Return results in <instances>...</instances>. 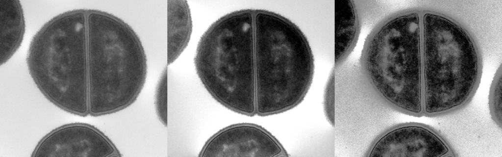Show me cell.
Here are the masks:
<instances>
[{"label":"cell","mask_w":502,"mask_h":157,"mask_svg":"<svg viewBox=\"0 0 502 157\" xmlns=\"http://www.w3.org/2000/svg\"><path fill=\"white\" fill-rule=\"evenodd\" d=\"M502 69L500 65L495 74L490 88L489 107L493 121L501 129L502 127Z\"/></svg>","instance_id":"4fadbf2b"},{"label":"cell","mask_w":502,"mask_h":157,"mask_svg":"<svg viewBox=\"0 0 502 157\" xmlns=\"http://www.w3.org/2000/svg\"><path fill=\"white\" fill-rule=\"evenodd\" d=\"M113 142L95 127L73 123L53 129L38 142L33 157H121Z\"/></svg>","instance_id":"ba28073f"},{"label":"cell","mask_w":502,"mask_h":157,"mask_svg":"<svg viewBox=\"0 0 502 157\" xmlns=\"http://www.w3.org/2000/svg\"><path fill=\"white\" fill-rule=\"evenodd\" d=\"M334 77L335 71L331 72L324 92V108L325 114L328 123L335 125L334 117Z\"/></svg>","instance_id":"9a60e30c"},{"label":"cell","mask_w":502,"mask_h":157,"mask_svg":"<svg viewBox=\"0 0 502 157\" xmlns=\"http://www.w3.org/2000/svg\"><path fill=\"white\" fill-rule=\"evenodd\" d=\"M89 115L115 113L132 105L145 84L147 58L132 27L119 17L86 9Z\"/></svg>","instance_id":"3957f363"},{"label":"cell","mask_w":502,"mask_h":157,"mask_svg":"<svg viewBox=\"0 0 502 157\" xmlns=\"http://www.w3.org/2000/svg\"><path fill=\"white\" fill-rule=\"evenodd\" d=\"M422 12L407 8L379 21L367 37L360 65L363 80L383 105L423 116Z\"/></svg>","instance_id":"6da1fadb"},{"label":"cell","mask_w":502,"mask_h":157,"mask_svg":"<svg viewBox=\"0 0 502 157\" xmlns=\"http://www.w3.org/2000/svg\"><path fill=\"white\" fill-rule=\"evenodd\" d=\"M254 9L230 12L201 36L194 59L197 74L210 95L238 114L256 115Z\"/></svg>","instance_id":"8992f818"},{"label":"cell","mask_w":502,"mask_h":157,"mask_svg":"<svg viewBox=\"0 0 502 157\" xmlns=\"http://www.w3.org/2000/svg\"><path fill=\"white\" fill-rule=\"evenodd\" d=\"M256 115L283 113L300 104L312 84L314 58L309 42L293 22L254 9Z\"/></svg>","instance_id":"277c9868"},{"label":"cell","mask_w":502,"mask_h":157,"mask_svg":"<svg viewBox=\"0 0 502 157\" xmlns=\"http://www.w3.org/2000/svg\"><path fill=\"white\" fill-rule=\"evenodd\" d=\"M167 67L162 72L157 83L154 94V107L157 117L167 126Z\"/></svg>","instance_id":"5bb4252c"},{"label":"cell","mask_w":502,"mask_h":157,"mask_svg":"<svg viewBox=\"0 0 502 157\" xmlns=\"http://www.w3.org/2000/svg\"><path fill=\"white\" fill-rule=\"evenodd\" d=\"M289 155L279 141L261 126L238 123L226 127L211 136L199 157H275Z\"/></svg>","instance_id":"9c48e42d"},{"label":"cell","mask_w":502,"mask_h":157,"mask_svg":"<svg viewBox=\"0 0 502 157\" xmlns=\"http://www.w3.org/2000/svg\"><path fill=\"white\" fill-rule=\"evenodd\" d=\"M26 64L50 103L74 115H89L86 9L64 12L45 23L32 38Z\"/></svg>","instance_id":"5b68a950"},{"label":"cell","mask_w":502,"mask_h":157,"mask_svg":"<svg viewBox=\"0 0 502 157\" xmlns=\"http://www.w3.org/2000/svg\"><path fill=\"white\" fill-rule=\"evenodd\" d=\"M193 31L189 4L184 0L167 1V65L173 64L187 48Z\"/></svg>","instance_id":"8fae6325"},{"label":"cell","mask_w":502,"mask_h":157,"mask_svg":"<svg viewBox=\"0 0 502 157\" xmlns=\"http://www.w3.org/2000/svg\"><path fill=\"white\" fill-rule=\"evenodd\" d=\"M361 19L355 2L335 1V67L340 66L353 51L359 38Z\"/></svg>","instance_id":"30bf717a"},{"label":"cell","mask_w":502,"mask_h":157,"mask_svg":"<svg viewBox=\"0 0 502 157\" xmlns=\"http://www.w3.org/2000/svg\"><path fill=\"white\" fill-rule=\"evenodd\" d=\"M25 23L18 0H0V64L6 63L20 47Z\"/></svg>","instance_id":"7c38bea8"},{"label":"cell","mask_w":502,"mask_h":157,"mask_svg":"<svg viewBox=\"0 0 502 157\" xmlns=\"http://www.w3.org/2000/svg\"><path fill=\"white\" fill-rule=\"evenodd\" d=\"M366 157H454L447 139L427 125L418 122L396 124L385 130L372 142Z\"/></svg>","instance_id":"52a82bcc"},{"label":"cell","mask_w":502,"mask_h":157,"mask_svg":"<svg viewBox=\"0 0 502 157\" xmlns=\"http://www.w3.org/2000/svg\"><path fill=\"white\" fill-rule=\"evenodd\" d=\"M423 116L437 117L466 107L482 73V58L472 33L454 18L422 10Z\"/></svg>","instance_id":"7a4b0ae2"}]
</instances>
